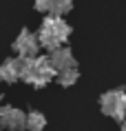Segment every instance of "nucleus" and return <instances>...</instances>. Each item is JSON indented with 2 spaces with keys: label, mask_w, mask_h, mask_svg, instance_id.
Masks as SVG:
<instances>
[{
  "label": "nucleus",
  "mask_w": 126,
  "mask_h": 131,
  "mask_svg": "<svg viewBox=\"0 0 126 131\" xmlns=\"http://www.w3.org/2000/svg\"><path fill=\"white\" fill-rule=\"evenodd\" d=\"M38 47H40V45H38V40L29 34L27 29H24V31H20V36H18V38H16V42H13V49L22 56V58H33L35 51H38Z\"/></svg>",
  "instance_id": "obj_1"
},
{
  "label": "nucleus",
  "mask_w": 126,
  "mask_h": 131,
  "mask_svg": "<svg viewBox=\"0 0 126 131\" xmlns=\"http://www.w3.org/2000/svg\"><path fill=\"white\" fill-rule=\"evenodd\" d=\"M49 60H51V67H53V71H62V69H69V67H75V60H73V56H71L69 49H62V47H58L51 51L49 56Z\"/></svg>",
  "instance_id": "obj_2"
},
{
  "label": "nucleus",
  "mask_w": 126,
  "mask_h": 131,
  "mask_svg": "<svg viewBox=\"0 0 126 131\" xmlns=\"http://www.w3.org/2000/svg\"><path fill=\"white\" fill-rule=\"evenodd\" d=\"M44 124H47V120H44V116L40 111H31L27 116V129L29 131H44Z\"/></svg>",
  "instance_id": "obj_3"
},
{
  "label": "nucleus",
  "mask_w": 126,
  "mask_h": 131,
  "mask_svg": "<svg viewBox=\"0 0 126 131\" xmlns=\"http://www.w3.org/2000/svg\"><path fill=\"white\" fill-rule=\"evenodd\" d=\"M75 80H77V71H75V67H69V69L58 71V82L62 84V87H71Z\"/></svg>",
  "instance_id": "obj_4"
},
{
  "label": "nucleus",
  "mask_w": 126,
  "mask_h": 131,
  "mask_svg": "<svg viewBox=\"0 0 126 131\" xmlns=\"http://www.w3.org/2000/svg\"><path fill=\"white\" fill-rule=\"evenodd\" d=\"M73 7V0H51V16H62L66 11H71Z\"/></svg>",
  "instance_id": "obj_5"
},
{
  "label": "nucleus",
  "mask_w": 126,
  "mask_h": 131,
  "mask_svg": "<svg viewBox=\"0 0 126 131\" xmlns=\"http://www.w3.org/2000/svg\"><path fill=\"white\" fill-rule=\"evenodd\" d=\"M16 78H18V76H16V71L11 69V64L5 62V64L0 67V80H5V82H13Z\"/></svg>",
  "instance_id": "obj_6"
},
{
  "label": "nucleus",
  "mask_w": 126,
  "mask_h": 131,
  "mask_svg": "<svg viewBox=\"0 0 126 131\" xmlns=\"http://www.w3.org/2000/svg\"><path fill=\"white\" fill-rule=\"evenodd\" d=\"M33 5L38 11H49L51 9V0H33Z\"/></svg>",
  "instance_id": "obj_7"
},
{
  "label": "nucleus",
  "mask_w": 126,
  "mask_h": 131,
  "mask_svg": "<svg viewBox=\"0 0 126 131\" xmlns=\"http://www.w3.org/2000/svg\"><path fill=\"white\" fill-rule=\"evenodd\" d=\"M122 131H126V124H124V127H122Z\"/></svg>",
  "instance_id": "obj_8"
}]
</instances>
